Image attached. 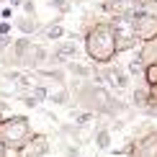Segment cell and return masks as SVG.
<instances>
[{"mask_svg":"<svg viewBox=\"0 0 157 157\" xmlns=\"http://www.w3.org/2000/svg\"><path fill=\"white\" fill-rule=\"evenodd\" d=\"M23 3V0H10V5H21Z\"/></svg>","mask_w":157,"mask_h":157,"instance_id":"cell-24","label":"cell"},{"mask_svg":"<svg viewBox=\"0 0 157 157\" xmlns=\"http://www.w3.org/2000/svg\"><path fill=\"white\" fill-rule=\"evenodd\" d=\"M157 0H134V5H139V8H149V5H155Z\"/></svg>","mask_w":157,"mask_h":157,"instance_id":"cell-21","label":"cell"},{"mask_svg":"<svg viewBox=\"0 0 157 157\" xmlns=\"http://www.w3.org/2000/svg\"><path fill=\"white\" fill-rule=\"evenodd\" d=\"M95 144H98V149H108L111 147V132H108V129H98Z\"/></svg>","mask_w":157,"mask_h":157,"instance_id":"cell-13","label":"cell"},{"mask_svg":"<svg viewBox=\"0 0 157 157\" xmlns=\"http://www.w3.org/2000/svg\"><path fill=\"white\" fill-rule=\"evenodd\" d=\"M44 36L47 39H52V41H57V39H62L64 36V26H59V23H52L47 31H44Z\"/></svg>","mask_w":157,"mask_h":157,"instance_id":"cell-14","label":"cell"},{"mask_svg":"<svg viewBox=\"0 0 157 157\" xmlns=\"http://www.w3.org/2000/svg\"><path fill=\"white\" fill-rule=\"evenodd\" d=\"M54 103H67L70 101V95H67V90H59V93H54V95H49Z\"/></svg>","mask_w":157,"mask_h":157,"instance_id":"cell-18","label":"cell"},{"mask_svg":"<svg viewBox=\"0 0 157 157\" xmlns=\"http://www.w3.org/2000/svg\"><path fill=\"white\" fill-rule=\"evenodd\" d=\"M3 44H5V39H0V47H3Z\"/></svg>","mask_w":157,"mask_h":157,"instance_id":"cell-25","label":"cell"},{"mask_svg":"<svg viewBox=\"0 0 157 157\" xmlns=\"http://www.w3.org/2000/svg\"><path fill=\"white\" fill-rule=\"evenodd\" d=\"M72 119H75V124H77V126H85V124H90V121H93V111H80V113H75Z\"/></svg>","mask_w":157,"mask_h":157,"instance_id":"cell-16","label":"cell"},{"mask_svg":"<svg viewBox=\"0 0 157 157\" xmlns=\"http://www.w3.org/2000/svg\"><path fill=\"white\" fill-rule=\"evenodd\" d=\"M18 29H21L23 34H34L39 26H36V21H34V18L29 16V18H21V21H18Z\"/></svg>","mask_w":157,"mask_h":157,"instance_id":"cell-15","label":"cell"},{"mask_svg":"<svg viewBox=\"0 0 157 157\" xmlns=\"http://www.w3.org/2000/svg\"><path fill=\"white\" fill-rule=\"evenodd\" d=\"M5 34H10V23H8V21L0 23V36H5Z\"/></svg>","mask_w":157,"mask_h":157,"instance_id":"cell-22","label":"cell"},{"mask_svg":"<svg viewBox=\"0 0 157 157\" xmlns=\"http://www.w3.org/2000/svg\"><path fill=\"white\" fill-rule=\"evenodd\" d=\"M29 157H39V155H47V149H49V142H47V136H31V142H29Z\"/></svg>","mask_w":157,"mask_h":157,"instance_id":"cell-10","label":"cell"},{"mask_svg":"<svg viewBox=\"0 0 157 157\" xmlns=\"http://www.w3.org/2000/svg\"><path fill=\"white\" fill-rule=\"evenodd\" d=\"M132 103H134L136 108H144V111L149 108V103H152V90L144 85V80L132 88Z\"/></svg>","mask_w":157,"mask_h":157,"instance_id":"cell-7","label":"cell"},{"mask_svg":"<svg viewBox=\"0 0 157 157\" xmlns=\"http://www.w3.org/2000/svg\"><path fill=\"white\" fill-rule=\"evenodd\" d=\"M0 136H3V144H23V142L31 139V132H29V121L16 116V119H8L0 126Z\"/></svg>","mask_w":157,"mask_h":157,"instance_id":"cell-3","label":"cell"},{"mask_svg":"<svg viewBox=\"0 0 157 157\" xmlns=\"http://www.w3.org/2000/svg\"><path fill=\"white\" fill-rule=\"evenodd\" d=\"M70 70H72L75 75H85V77L90 75V72H88V67H82V64H70Z\"/></svg>","mask_w":157,"mask_h":157,"instance_id":"cell-20","label":"cell"},{"mask_svg":"<svg viewBox=\"0 0 157 157\" xmlns=\"http://www.w3.org/2000/svg\"><path fill=\"white\" fill-rule=\"evenodd\" d=\"M47 5H52V8H57V10H67L70 8L67 0H47Z\"/></svg>","mask_w":157,"mask_h":157,"instance_id":"cell-19","label":"cell"},{"mask_svg":"<svg viewBox=\"0 0 157 157\" xmlns=\"http://www.w3.org/2000/svg\"><path fill=\"white\" fill-rule=\"evenodd\" d=\"M31 93H34V98H36V101H47V98H49V90L44 88V85H36V88L31 90Z\"/></svg>","mask_w":157,"mask_h":157,"instance_id":"cell-17","label":"cell"},{"mask_svg":"<svg viewBox=\"0 0 157 157\" xmlns=\"http://www.w3.org/2000/svg\"><path fill=\"white\" fill-rule=\"evenodd\" d=\"M144 70H147V67H144V62H142L139 57H134V59L126 64V72H129V77H142V80H144Z\"/></svg>","mask_w":157,"mask_h":157,"instance_id":"cell-11","label":"cell"},{"mask_svg":"<svg viewBox=\"0 0 157 157\" xmlns=\"http://www.w3.org/2000/svg\"><path fill=\"white\" fill-rule=\"evenodd\" d=\"M129 157H157V129L144 134L139 142H134Z\"/></svg>","mask_w":157,"mask_h":157,"instance_id":"cell-6","label":"cell"},{"mask_svg":"<svg viewBox=\"0 0 157 157\" xmlns=\"http://www.w3.org/2000/svg\"><path fill=\"white\" fill-rule=\"evenodd\" d=\"M101 80H106L108 88L119 90V93H126V90H132V77H129V72L124 67H116V64H111V67H106L101 72Z\"/></svg>","mask_w":157,"mask_h":157,"instance_id":"cell-4","label":"cell"},{"mask_svg":"<svg viewBox=\"0 0 157 157\" xmlns=\"http://www.w3.org/2000/svg\"><path fill=\"white\" fill-rule=\"evenodd\" d=\"M134 31H136V39H139L142 44L157 39V13L149 10L147 16H142L139 21H134Z\"/></svg>","mask_w":157,"mask_h":157,"instance_id":"cell-5","label":"cell"},{"mask_svg":"<svg viewBox=\"0 0 157 157\" xmlns=\"http://www.w3.org/2000/svg\"><path fill=\"white\" fill-rule=\"evenodd\" d=\"M136 57L144 62V67H152V64H157V39H152V41H144V44L139 47V52H136Z\"/></svg>","mask_w":157,"mask_h":157,"instance_id":"cell-8","label":"cell"},{"mask_svg":"<svg viewBox=\"0 0 157 157\" xmlns=\"http://www.w3.org/2000/svg\"><path fill=\"white\" fill-rule=\"evenodd\" d=\"M111 26H113L119 52H129V49H134V47H142V41L136 39V31H134V21H129L126 16H113Z\"/></svg>","mask_w":157,"mask_h":157,"instance_id":"cell-2","label":"cell"},{"mask_svg":"<svg viewBox=\"0 0 157 157\" xmlns=\"http://www.w3.org/2000/svg\"><path fill=\"white\" fill-rule=\"evenodd\" d=\"M144 85L152 93H157V64H152V67L144 70Z\"/></svg>","mask_w":157,"mask_h":157,"instance_id":"cell-12","label":"cell"},{"mask_svg":"<svg viewBox=\"0 0 157 157\" xmlns=\"http://www.w3.org/2000/svg\"><path fill=\"white\" fill-rule=\"evenodd\" d=\"M0 157H5V144L0 142Z\"/></svg>","mask_w":157,"mask_h":157,"instance_id":"cell-23","label":"cell"},{"mask_svg":"<svg viewBox=\"0 0 157 157\" xmlns=\"http://www.w3.org/2000/svg\"><path fill=\"white\" fill-rule=\"evenodd\" d=\"M85 52L88 57L98 64H108L119 54V47H116V34L111 21H98L95 26H90L88 34H85Z\"/></svg>","mask_w":157,"mask_h":157,"instance_id":"cell-1","label":"cell"},{"mask_svg":"<svg viewBox=\"0 0 157 157\" xmlns=\"http://www.w3.org/2000/svg\"><path fill=\"white\" fill-rule=\"evenodd\" d=\"M57 59H72V57L80 54V47H77L75 41H62V44H57Z\"/></svg>","mask_w":157,"mask_h":157,"instance_id":"cell-9","label":"cell"}]
</instances>
